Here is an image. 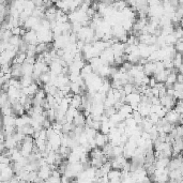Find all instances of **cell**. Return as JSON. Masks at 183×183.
Returning a JSON list of instances; mask_svg holds the SVG:
<instances>
[{
  "label": "cell",
  "mask_w": 183,
  "mask_h": 183,
  "mask_svg": "<svg viewBox=\"0 0 183 183\" xmlns=\"http://www.w3.org/2000/svg\"><path fill=\"white\" fill-rule=\"evenodd\" d=\"M173 67H179L180 65L183 63V54L181 53H177V55H176V57L173 59Z\"/></svg>",
  "instance_id": "obj_16"
},
{
  "label": "cell",
  "mask_w": 183,
  "mask_h": 183,
  "mask_svg": "<svg viewBox=\"0 0 183 183\" xmlns=\"http://www.w3.org/2000/svg\"><path fill=\"white\" fill-rule=\"evenodd\" d=\"M21 41H23V38H21V36H12L10 40H9V43H10L11 45H13V46L18 48Z\"/></svg>",
  "instance_id": "obj_15"
},
{
  "label": "cell",
  "mask_w": 183,
  "mask_h": 183,
  "mask_svg": "<svg viewBox=\"0 0 183 183\" xmlns=\"http://www.w3.org/2000/svg\"><path fill=\"white\" fill-rule=\"evenodd\" d=\"M23 39L26 41V42L29 43V44H34V45H36V44L39 43L38 33H36V30H33V29L27 30V32H26L25 36H23Z\"/></svg>",
  "instance_id": "obj_2"
},
{
  "label": "cell",
  "mask_w": 183,
  "mask_h": 183,
  "mask_svg": "<svg viewBox=\"0 0 183 183\" xmlns=\"http://www.w3.org/2000/svg\"><path fill=\"white\" fill-rule=\"evenodd\" d=\"M94 72V70H93L92 65L89 63V64H85L84 67H82V69L80 70V75L82 76V77H86V76L90 75L91 73H93Z\"/></svg>",
  "instance_id": "obj_14"
},
{
  "label": "cell",
  "mask_w": 183,
  "mask_h": 183,
  "mask_svg": "<svg viewBox=\"0 0 183 183\" xmlns=\"http://www.w3.org/2000/svg\"><path fill=\"white\" fill-rule=\"evenodd\" d=\"M121 175H122L121 170H119V169H114V168L107 173L108 178H109V182H121L122 181Z\"/></svg>",
  "instance_id": "obj_8"
},
{
  "label": "cell",
  "mask_w": 183,
  "mask_h": 183,
  "mask_svg": "<svg viewBox=\"0 0 183 183\" xmlns=\"http://www.w3.org/2000/svg\"><path fill=\"white\" fill-rule=\"evenodd\" d=\"M86 120H87L86 115L82 114V112H80L79 110H78L76 116L74 117L73 123L75 124L76 126H86Z\"/></svg>",
  "instance_id": "obj_9"
},
{
  "label": "cell",
  "mask_w": 183,
  "mask_h": 183,
  "mask_svg": "<svg viewBox=\"0 0 183 183\" xmlns=\"http://www.w3.org/2000/svg\"><path fill=\"white\" fill-rule=\"evenodd\" d=\"M15 175L12 165L10 166H0V182L10 183V180Z\"/></svg>",
  "instance_id": "obj_1"
},
{
  "label": "cell",
  "mask_w": 183,
  "mask_h": 183,
  "mask_svg": "<svg viewBox=\"0 0 183 183\" xmlns=\"http://www.w3.org/2000/svg\"><path fill=\"white\" fill-rule=\"evenodd\" d=\"M34 71V64L29 62H25L21 64V72H23V76H32Z\"/></svg>",
  "instance_id": "obj_10"
},
{
  "label": "cell",
  "mask_w": 183,
  "mask_h": 183,
  "mask_svg": "<svg viewBox=\"0 0 183 183\" xmlns=\"http://www.w3.org/2000/svg\"><path fill=\"white\" fill-rule=\"evenodd\" d=\"M175 48L177 49L178 53H181L183 54V40H178L175 44Z\"/></svg>",
  "instance_id": "obj_19"
},
{
  "label": "cell",
  "mask_w": 183,
  "mask_h": 183,
  "mask_svg": "<svg viewBox=\"0 0 183 183\" xmlns=\"http://www.w3.org/2000/svg\"><path fill=\"white\" fill-rule=\"evenodd\" d=\"M169 161H170L169 158H156L154 164H155L156 168H166L169 164Z\"/></svg>",
  "instance_id": "obj_11"
},
{
  "label": "cell",
  "mask_w": 183,
  "mask_h": 183,
  "mask_svg": "<svg viewBox=\"0 0 183 183\" xmlns=\"http://www.w3.org/2000/svg\"><path fill=\"white\" fill-rule=\"evenodd\" d=\"M148 118L150 119V121L152 122L153 124H156L158 122V120H160V117H158V115L156 114V112H151V114L148 116Z\"/></svg>",
  "instance_id": "obj_18"
},
{
  "label": "cell",
  "mask_w": 183,
  "mask_h": 183,
  "mask_svg": "<svg viewBox=\"0 0 183 183\" xmlns=\"http://www.w3.org/2000/svg\"><path fill=\"white\" fill-rule=\"evenodd\" d=\"M182 166H183V158L181 156V154H179L178 156H175L173 158H170L168 166H167L166 168L168 169V171H170V170H173V169L180 168V167Z\"/></svg>",
  "instance_id": "obj_3"
},
{
  "label": "cell",
  "mask_w": 183,
  "mask_h": 183,
  "mask_svg": "<svg viewBox=\"0 0 183 183\" xmlns=\"http://www.w3.org/2000/svg\"><path fill=\"white\" fill-rule=\"evenodd\" d=\"M134 88H135V86H134V84H132V82H128V84H125L123 86V90H124V92L126 93V95L132 93L133 91H134Z\"/></svg>",
  "instance_id": "obj_17"
},
{
  "label": "cell",
  "mask_w": 183,
  "mask_h": 183,
  "mask_svg": "<svg viewBox=\"0 0 183 183\" xmlns=\"http://www.w3.org/2000/svg\"><path fill=\"white\" fill-rule=\"evenodd\" d=\"M82 97L80 94H74L71 99V106H73L74 108L78 109V108L82 106Z\"/></svg>",
  "instance_id": "obj_12"
},
{
  "label": "cell",
  "mask_w": 183,
  "mask_h": 183,
  "mask_svg": "<svg viewBox=\"0 0 183 183\" xmlns=\"http://www.w3.org/2000/svg\"><path fill=\"white\" fill-rule=\"evenodd\" d=\"M140 101H141V94L137 92L130 93V94L126 95V99H125L126 103L131 104V105H133V104H139Z\"/></svg>",
  "instance_id": "obj_7"
},
{
  "label": "cell",
  "mask_w": 183,
  "mask_h": 183,
  "mask_svg": "<svg viewBox=\"0 0 183 183\" xmlns=\"http://www.w3.org/2000/svg\"><path fill=\"white\" fill-rule=\"evenodd\" d=\"M26 59H27V53H21V51H18L17 55L14 57L12 63H18V64H23L25 63Z\"/></svg>",
  "instance_id": "obj_13"
},
{
  "label": "cell",
  "mask_w": 183,
  "mask_h": 183,
  "mask_svg": "<svg viewBox=\"0 0 183 183\" xmlns=\"http://www.w3.org/2000/svg\"><path fill=\"white\" fill-rule=\"evenodd\" d=\"M21 29H23L21 27H13L11 30H12L13 36H21Z\"/></svg>",
  "instance_id": "obj_21"
},
{
  "label": "cell",
  "mask_w": 183,
  "mask_h": 183,
  "mask_svg": "<svg viewBox=\"0 0 183 183\" xmlns=\"http://www.w3.org/2000/svg\"><path fill=\"white\" fill-rule=\"evenodd\" d=\"M156 85H158V80L155 79V77H154V76L150 77V80H149V87L150 88H154Z\"/></svg>",
  "instance_id": "obj_22"
},
{
  "label": "cell",
  "mask_w": 183,
  "mask_h": 183,
  "mask_svg": "<svg viewBox=\"0 0 183 183\" xmlns=\"http://www.w3.org/2000/svg\"><path fill=\"white\" fill-rule=\"evenodd\" d=\"M133 112H134V109H133L132 105L128 104V103H124L123 105H122L121 107L118 109V112L121 115L122 117H123L124 119H126V118H128V117L132 116Z\"/></svg>",
  "instance_id": "obj_6"
},
{
  "label": "cell",
  "mask_w": 183,
  "mask_h": 183,
  "mask_svg": "<svg viewBox=\"0 0 183 183\" xmlns=\"http://www.w3.org/2000/svg\"><path fill=\"white\" fill-rule=\"evenodd\" d=\"M143 72L147 76L152 77L155 75L156 73V64L155 61H148L145 65H143Z\"/></svg>",
  "instance_id": "obj_5"
},
{
  "label": "cell",
  "mask_w": 183,
  "mask_h": 183,
  "mask_svg": "<svg viewBox=\"0 0 183 183\" xmlns=\"http://www.w3.org/2000/svg\"><path fill=\"white\" fill-rule=\"evenodd\" d=\"M177 82H183V74H181V73H178Z\"/></svg>",
  "instance_id": "obj_23"
},
{
  "label": "cell",
  "mask_w": 183,
  "mask_h": 183,
  "mask_svg": "<svg viewBox=\"0 0 183 183\" xmlns=\"http://www.w3.org/2000/svg\"><path fill=\"white\" fill-rule=\"evenodd\" d=\"M94 139H95V143H97V147H99V148H103L104 146L109 141L108 134H104V133L99 132V131H97Z\"/></svg>",
  "instance_id": "obj_4"
},
{
  "label": "cell",
  "mask_w": 183,
  "mask_h": 183,
  "mask_svg": "<svg viewBox=\"0 0 183 183\" xmlns=\"http://www.w3.org/2000/svg\"><path fill=\"white\" fill-rule=\"evenodd\" d=\"M173 89H175L176 91H179V92H183V82H175V85H173Z\"/></svg>",
  "instance_id": "obj_20"
}]
</instances>
